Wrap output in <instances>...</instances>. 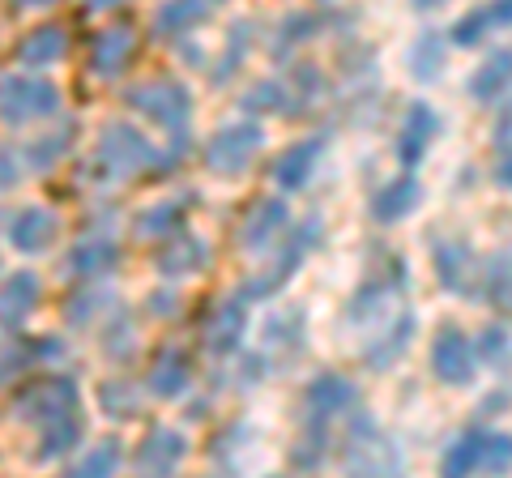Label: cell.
Segmentation results:
<instances>
[{"mask_svg":"<svg viewBox=\"0 0 512 478\" xmlns=\"http://www.w3.org/2000/svg\"><path fill=\"white\" fill-rule=\"evenodd\" d=\"M342 470L350 474H402L406 470V457L402 449L389 440L376 427V419L367 410H350V427L342 436V449H338Z\"/></svg>","mask_w":512,"mask_h":478,"instance_id":"1","label":"cell"},{"mask_svg":"<svg viewBox=\"0 0 512 478\" xmlns=\"http://www.w3.org/2000/svg\"><path fill=\"white\" fill-rule=\"evenodd\" d=\"M316 239H320V218H303L291 227V239L282 244V252L274 261H269V269H261V274H252L244 282V299H269V295H278L286 282H291L299 274V265L308 261V252L316 248Z\"/></svg>","mask_w":512,"mask_h":478,"instance_id":"2","label":"cell"},{"mask_svg":"<svg viewBox=\"0 0 512 478\" xmlns=\"http://www.w3.org/2000/svg\"><path fill=\"white\" fill-rule=\"evenodd\" d=\"M431 269H436V282L448 295L478 299V286H483V261H478L474 244H466V239H436V244H431Z\"/></svg>","mask_w":512,"mask_h":478,"instance_id":"3","label":"cell"},{"mask_svg":"<svg viewBox=\"0 0 512 478\" xmlns=\"http://www.w3.org/2000/svg\"><path fill=\"white\" fill-rule=\"evenodd\" d=\"M431 376L448 389H466L478 376V355H474V338L457 325H440L431 338Z\"/></svg>","mask_w":512,"mask_h":478,"instance_id":"4","label":"cell"},{"mask_svg":"<svg viewBox=\"0 0 512 478\" xmlns=\"http://www.w3.org/2000/svg\"><path fill=\"white\" fill-rule=\"evenodd\" d=\"M308 350V316L303 308H282L265 321V363L269 368H291Z\"/></svg>","mask_w":512,"mask_h":478,"instance_id":"5","label":"cell"},{"mask_svg":"<svg viewBox=\"0 0 512 478\" xmlns=\"http://www.w3.org/2000/svg\"><path fill=\"white\" fill-rule=\"evenodd\" d=\"M436 137H440L436 107H431L427 99H414L406 107V116H402V129H397V137H393L397 163H402L406 171H414L427 158V150H431V141H436Z\"/></svg>","mask_w":512,"mask_h":478,"instance_id":"6","label":"cell"},{"mask_svg":"<svg viewBox=\"0 0 512 478\" xmlns=\"http://www.w3.org/2000/svg\"><path fill=\"white\" fill-rule=\"evenodd\" d=\"M359 406V385L342 372H316L303 389V414H316V419H338V414H350Z\"/></svg>","mask_w":512,"mask_h":478,"instance_id":"7","label":"cell"},{"mask_svg":"<svg viewBox=\"0 0 512 478\" xmlns=\"http://www.w3.org/2000/svg\"><path fill=\"white\" fill-rule=\"evenodd\" d=\"M261 146H265L261 124H235V129H222L210 141V167L218 175H239V171L252 167V158L261 154Z\"/></svg>","mask_w":512,"mask_h":478,"instance_id":"8","label":"cell"},{"mask_svg":"<svg viewBox=\"0 0 512 478\" xmlns=\"http://www.w3.org/2000/svg\"><path fill=\"white\" fill-rule=\"evenodd\" d=\"M423 201H427V188L419 184V175L406 171V175H397V180H389L384 188H376L367 210H372V218L380 222V227H397V222L419 214Z\"/></svg>","mask_w":512,"mask_h":478,"instance_id":"9","label":"cell"},{"mask_svg":"<svg viewBox=\"0 0 512 478\" xmlns=\"http://www.w3.org/2000/svg\"><path fill=\"white\" fill-rule=\"evenodd\" d=\"M325 150H329V133L303 137V141H295L291 150H282L278 163H274V180H278L282 193H299V188H308V180L316 175L320 154Z\"/></svg>","mask_w":512,"mask_h":478,"instance_id":"10","label":"cell"},{"mask_svg":"<svg viewBox=\"0 0 512 478\" xmlns=\"http://www.w3.org/2000/svg\"><path fill=\"white\" fill-rule=\"evenodd\" d=\"M286 227H291V205H286L282 197H261L248 210L244 227H239V244H244L248 252H261V248L274 244Z\"/></svg>","mask_w":512,"mask_h":478,"instance_id":"11","label":"cell"},{"mask_svg":"<svg viewBox=\"0 0 512 478\" xmlns=\"http://www.w3.org/2000/svg\"><path fill=\"white\" fill-rule=\"evenodd\" d=\"M410 338H414V312L402 308L393 325L380 329V338H367V346L359 350V355L372 372H393V363H402V355L410 350Z\"/></svg>","mask_w":512,"mask_h":478,"instance_id":"12","label":"cell"},{"mask_svg":"<svg viewBox=\"0 0 512 478\" xmlns=\"http://www.w3.org/2000/svg\"><path fill=\"white\" fill-rule=\"evenodd\" d=\"M512 90V47H495V52L470 73V99L474 103H500L504 94Z\"/></svg>","mask_w":512,"mask_h":478,"instance_id":"13","label":"cell"},{"mask_svg":"<svg viewBox=\"0 0 512 478\" xmlns=\"http://www.w3.org/2000/svg\"><path fill=\"white\" fill-rule=\"evenodd\" d=\"M483 457H487V427H466L440 457V474L444 478H466V474H483Z\"/></svg>","mask_w":512,"mask_h":478,"instance_id":"14","label":"cell"},{"mask_svg":"<svg viewBox=\"0 0 512 478\" xmlns=\"http://www.w3.org/2000/svg\"><path fill=\"white\" fill-rule=\"evenodd\" d=\"M406 65H410V77L419 86H436L444 77V65H448V39L440 30H423V35L410 43Z\"/></svg>","mask_w":512,"mask_h":478,"instance_id":"15","label":"cell"},{"mask_svg":"<svg viewBox=\"0 0 512 478\" xmlns=\"http://www.w3.org/2000/svg\"><path fill=\"white\" fill-rule=\"evenodd\" d=\"M286 94H291L286 116L303 120L320 99H325V69L312 65V60H295V65H291V82H286Z\"/></svg>","mask_w":512,"mask_h":478,"instance_id":"16","label":"cell"},{"mask_svg":"<svg viewBox=\"0 0 512 478\" xmlns=\"http://www.w3.org/2000/svg\"><path fill=\"white\" fill-rule=\"evenodd\" d=\"M333 449V432H329V419H316V414H303V432L291 444V466L295 470H320L325 457Z\"/></svg>","mask_w":512,"mask_h":478,"instance_id":"17","label":"cell"},{"mask_svg":"<svg viewBox=\"0 0 512 478\" xmlns=\"http://www.w3.org/2000/svg\"><path fill=\"white\" fill-rule=\"evenodd\" d=\"M478 299H487L495 312L512 316V252H500L491 265H483V286H478Z\"/></svg>","mask_w":512,"mask_h":478,"instance_id":"18","label":"cell"},{"mask_svg":"<svg viewBox=\"0 0 512 478\" xmlns=\"http://www.w3.org/2000/svg\"><path fill=\"white\" fill-rule=\"evenodd\" d=\"M244 329H248V308L239 304V299L222 304L218 316H214V329H210V350H218V355H231V350L239 346V338H244Z\"/></svg>","mask_w":512,"mask_h":478,"instance_id":"19","label":"cell"},{"mask_svg":"<svg viewBox=\"0 0 512 478\" xmlns=\"http://www.w3.org/2000/svg\"><path fill=\"white\" fill-rule=\"evenodd\" d=\"M320 30H325V18L320 13H291V18L282 22V30H278V43H274V56L282 60L286 52H295V47H303V43H312Z\"/></svg>","mask_w":512,"mask_h":478,"instance_id":"20","label":"cell"},{"mask_svg":"<svg viewBox=\"0 0 512 478\" xmlns=\"http://www.w3.org/2000/svg\"><path fill=\"white\" fill-rule=\"evenodd\" d=\"M474 355H478V363H491V368H508L512 363L508 329L504 325H487L483 333H478V342H474Z\"/></svg>","mask_w":512,"mask_h":478,"instance_id":"21","label":"cell"},{"mask_svg":"<svg viewBox=\"0 0 512 478\" xmlns=\"http://www.w3.org/2000/svg\"><path fill=\"white\" fill-rule=\"evenodd\" d=\"M487 30H495V26L487 18V5H478V9L466 13V18H457L453 26H448V43L453 47H478L487 39Z\"/></svg>","mask_w":512,"mask_h":478,"instance_id":"22","label":"cell"},{"mask_svg":"<svg viewBox=\"0 0 512 478\" xmlns=\"http://www.w3.org/2000/svg\"><path fill=\"white\" fill-rule=\"evenodd\" d=\"M210 18V0H171V5L158 13V26L163 30H184Z\"/></svg>","mask_w":512,"mask_h":478,"instance_id":"23","label":"cell"},{"mask_svg":"<svg viewBox=\"0 0 512 478\" xmlns=\"http://www.w3.org/2000/svg\"><path fill=\"white\" fill-rule=\"evenodd\" d=\"M286 103H291L286 82H256L248 90V99H244L248 111H274V116H286Z\"/></svg>","mask_w":512,"mask_h":478,"instance_id":"24","label":"cell"},{"mask_svg":"<svg viewBox=\"0 0 512 478\" xmlns=\"http://www.w3.org/2000/svg\"><path fill=\"white\" fill-rule=\"evenodd\" d=\"M483 474H512V432H487Z\"/></svg>","mask_w":512,"mask_h":478,"instance_id":"25","label":"cell"},{"mask_svg":"<svg viewBox=\"0 0 512 478\" xmlns=\"http://www.w3.org/2000/svg\"><path fill=\"white\" fill-rule=\"evenodd\" d=\"M180 453H184L180 440H175L171 432H158V440L146 449V461H158V466H175V461H180Z\"/></svg>","mask_w":512,"mask_h":478,"instance_id":"26","label":"cell"},{"mask_svg":"<svg viewBox=\"0 0 512 478\" xmlns=\"http://www.w3.org/2000/svg\"><path fill=\"white\" fill-rule=\"evenodd\" d=\"M491 141H495L500 150H512V99H500V116H495Z\"/></svg>","mask_w":512,"mask_h":478,"instance_id":"27","label":"cell"},{"mask_svg":"<svg viewBox=\"0 0 512 478\" xmlns=\"http://www.w3.org/2000/svg\"><path fill=\"white\" fill-rule=\"evenodd\" d=\"M231 39H235V43H231V56H227V69H222V73H218V82H231V73L239 69V60H244V47H248V26H244V22H239V26H235V35H231Z\"/></svg>","mask_w":512,"mask_h":478,"instance_id":"28","label":"cell"},{"mask_svg":"<svg viewBox=\"0 0 512 478\" xmlns=\"http://www.w3.org/2000/svg\"><path fill=\"white\" fill-rule=\"evenodd\" d=\"M184 380H188V372H184V363L180 359H167L163 363V372H158V393H175V389H180L184 385Z\"/></svg>","mask_w":512,"mask_h":478,"instance_id":"29","label":"cell"},{"mask_svg":"<svg viewBox=\"0 0 512 478\" xmlns=\"http://www.w3.org/2000/svg\"><path fill=\"white\" fill-rule=\"evenodd\" d=\"M491 26H512V0H487Z\"/></svg>","mask_w":512,"mask_h":478,"instance_id":"30","label":"cell"},{"mask_svg":"<svg viewBox=\"0 0 512 478\" xmlns=\"http://www.w3.org/2000/svg\"><path fill=\"white\" fill-rule=\"evenodd\" d=\"M495 184L512 193V150H500V163H495Z\"/></svg>","mask_w":512,"mask_h":478,"instance_id":"31","label":"cell"},{"mask_svg":"<svg viewBox=\"0 0 512 478\" xmlns=\"http://www.w3.org/2000/svg\"><path fill=\"white\" fill-rule=\"evenodd\" d=\"M440 5H448V0H414V9H419V13H427V9H440Z\"/></svg>","mask_w":512,"mask_h":478,"instance_id":"32","label":"cell"},{"mask_svg":"<svg viewBox=\"0 0 512 478\" xmlns=\"http://www.w3.org/2000/svg\"><path fill=\"white\" fill-rule=\"evenodd\" d=\"M320 5H329V0H320Z\"/></svg>","mask_w":512,"mask_h":478,"instance_id":"33","label":"cell"}]
</instances>
